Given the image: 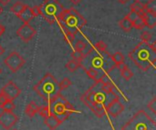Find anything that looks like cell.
Listing matches in <instances>:
<instances>
[{
  "mask_svg": "<svg viewBox=\"0 0 156 130\" xmlns=\"http://www.w3.org/2000/svg\"><path fill=\"white\" fill-rule=\"evenodd\" d=\"M130 59L143 71L154 67L156 62L155 43L141 42L129 53Z\"/></svg>",
  "mask_w": 156,
  "mask_h": 130,
  "instance_id": "1",
  "label": "cell"
},
{
  "mask_svg": "<svg viewBox=\"0 0 156 130\" xmlns=\"http://www.w3.org/2000/svg\"><path fill=\"white\" fill-rule=\"evenodd\" d=\"M95 81L96 83L81 96L80 99L98 118H102L105 115L106 96L112 94H107L104 92L101 89V83L98 80Z\"/></svg>",
  "mask_w": 156,
  "mask_h": 130,
  "instance_id": "2",
  "label": "cell"
},
{
  "mask_svg": "<svg viewBox=\"0 0 156 130\" xmlns=\"http://www.w3.org/2000/svg\"><path fill=\"white\" fill-rule=\"evenodd\" d=\"M33 90L47 102L60 95L61 92L58 88V81L50 73H47L33 87Z\"/></svg>",
  "mask_w": 156,
  "mask_h": 130,
  "instance_id": "3",
  "label": "cell"
},
{
  "mask_svg": "<svg viewBox=\"0 0 156 130\" xmlns=\"http://www.w3.org/2000/svg\"><path fill=\"white\" fill-rule=\"evenodd\" d=\"M57 19H58L61 26H64L70 29L75 35L80 29L87 25V20L73 7L69 9L64 8L59 13Z\"/></svg>",
  "mask_w": 156,
  "mask_h": 130,
  "instance_id": "4",
  "label": "cell"
},
{
  "mask_svg": "<svg viewBox=\"0 0 156 130\" xmlns=\"http://www.w3.org/2000/svg\"><path fill=\"white\" fill-rule=\"evenodd\" d=\"M49 112L54 114L62 123L75 112L72 105L62 95H58L48 102Z\"/></svg>",
  "mask_w": 156,
  "mask_h": 130,
  "instance_id": "5",
  "label": "cell"
},
{
  "mask_svg": "<svg viewBox=\"0 0 156 130\" xmlns=\"http://www.w3.org/2000/svg\"><path fill=\"white\" fill-rule=\"evenodd\" d=\"M122 130H156L155 121L144 110L138 111L123 127Z\"/></svg>",
  "mask_w": 156,
  "mask_h": 130,
  "instance_id": "6",
  "label": "cell"
},
{
  "mask_svg": "<svg viewBox=\"0 0 156 130\" xmlns=\"http://www.w3.org/2000/svg\"><path fill=\"white\" fill-rule=\"evenodd\" d=\"M39 8L40 15L48 24H53L59 13L64 9L61 3L58 0H44L43 4L39 5Z\"/></svg>",
  "mask_w": 156,
  "mask_h": 130,
  "instance_id": "7",
  "label": "cell"
},
{
  "mask_svg": "<svg viewBox=\"0 0 156 130\" xmlns=\"http://www.w3.org/2000/svg\"><path fill=\"white\" fill-rule=\"evenodd\" d=\"M4 63L12 73H16L26 64V60L17 52L13 51L5 58Z\"/></svg>",
  "mask_w": 156,
  "mask_h": 130,
  "instance_id": "8",
  "label": "cell"
},
{
  "mask_svg": "<svg viewBox=\"0 0 156 130\" xmlns=\"http://www.w3.org/2000/svg\"><path fill=\"white\" fill-rule=\"evenodd\" d=\"M18 121V117L13 111L3 110L0 113V126L5 130H10Z\"/></svg>",
  "mask_w": 156,
  "mask_h": 130,
  "instance_id": "9",
  "label": "cell"
},
{
  "mask_svg": "<svg viewBox=\"0 0 156 130\" xmlns=\"http://www.w3.org/2000/svg\"><path fill=\"white\" fill-rule=\"evenodd\" d=\"M0 93L3 94L8 100L13 101L19 97V95L21 94V89L14 81L10 80L1 88Z\"/></svg>",
  "mask_w": 156,
  "mask_h": 130,
  "instance_id": "10",
  "label": "cell"
},
{
  "mask_svg": "<svg viewBox=\"0 0 156 130\" xmlns=\"http://www.w3.org/2000/svg\"><path fill=\"white\" fill-rule=\"evenodd\" d=\"M105 110L106 112L112 118H117L118 116H120L123 110H124V106L122 104V102L120 101L118 96L116 95L114 97V98H112L111 100V102L105 107Z\"/></svg>",
  "mask_w": 156,
  "mask_h": 130,
  "instance_id": "11",
  "label": "cell"
},
{
  "mask_svg": "<svg viewBox=\"0 0 156 130\" xmlns=\"http://www.w3.org/2000/svg\"><path fill=\"white\" fill-rule=\"evenodd\" d=\"M36 29L29 25V23L27 24H23L17 30H16V35L17 36H19V38L24 41L25 43H28L30 40L33 39V37L36 36Z\"/></svg>",
  "mask_w": 156,
  "mask_h": 130,
  "instance_id": "12",
  "label": "cell"
},
{
  "mask_svg": "<svg viewBox=\"0 0 156 130\" xmlns=\"http://www.w3.org/2000/svg\"><path fill=\"white\" fill-rule=\"evenodd\" d=\"M16 16L24 23V24H27L29 23L33 18H34V15L32 14V11H31V7L29 5H26V7L18 14L16 15Z\"/></svg>",
  "mask_w": 156,
  "mask_h": 130,
  "instance_id": "13",
  "label": "cell"
},
{
  "mask_svg": "<svg viewBox=\"0 0 156 130\" xmlns=\"http://www.w3.org/2000/svg\"><path fill=\"white\" fill-rule=\"evenodd\" d=\"M44 123L50 130H55L60 124H62V122L52 113H49V116L45 118Z\"/></svg>",
  "mask_w": 156,
  "mask_h": 130,
  "instance_id": "14",
  "label": "cell"
},
{
  "mask_svg": "<svg viewBox=\"0 0 156 130\" xmlns=\"http://www.w3.org/2000/svg\"><path fill=\"white\" fill-rule=\"evenodd\" d=\"M143 18H144V24H145V26H147L148 28L150 29H153L156 26V15L154 14H152V13H147V12H144L143 15H142Z\"/></svg>",
  "mask_w": 156,
  "mask_h": 130,
  "instance_id": "15",
  "label": "cell"
},
{
  "mask_svg": "<svg viewBox=\"0 0 156 130\" xmlns=\"http://www.w3.org/2000/svg\"><path fill=\"white\" fill-rule=\"evenodd\" d=\"M38 108H39V107L36 104V102L30 101V102L27 105V107H26V108H25V113H26V115H27L28 118H33V117H35V115L37 113Z\"/></svg>",
  "mask_w": 156,
  "mask_h": 130,
  "instance_id": "16",
  "label": "cell"
},
{
  "mask_svg": "<svg viewBox=\"0 0 156 130\" xmlns=\"http://www.w3.org/2000/svg\"><path fill=\"white\" fill-rule=\"evenodd\" d=\"M119 26L120 27L125 31V32H131L132 29L133 28V21L126 15L124 16L122 19H121L119 21Z\"/></svg>",
  "mask_w": 156,
  "mask_h": 130,
  "instance_id": "17",
  "label": "cell"
},
{
  "mask_svg": "<svg viewBox=\"0 0 156 130\" xmlns=\"http://www.w3.org/2000/svg\"><path fill=\"white\" fill-rule=\"evenodd\" d=\"M131 11L132 12H135L137 14H139L140 15H142L144 13V4L139 1V0H135L131 5H130Z\"/></svg>",
  "mask_w": 156,
  "mask_h": 130,
  "instance_id": "18",
  "label": "cell"
},
{
  "mask_svg": "<svg viewBox=\"0 0 156 130\" xmlns=\"http://www.w3.org/2000/svg\"><path fill=\"white\" fill-rule=\"evenodd\" d=\"M103 57L101 56H95L92 57L90 61V67H92L94 69H99V68H103Z\"/></svg>",
  "mask_w": 156,
  "mask_h": 130,
  "instance_id": "19",
  "label": "cell"
},
{
  "mask_svg": "<svg viewBox=\"0 0 156 130\" xmlns=\"http://www.w3.org/2000/svg\"><path fill=\"white\" fill-rule=\"evenodd\" d=\"M144 12L156 15V0H149L145 5H144Z\"/></svg>",
  "mask_w": 156,
  "mask_h": 130,
  "instance_id": "20",
  "label": "cell"
},
{
  "mask_svg": "<svg viewBox=\"0 0 156 130\" xmlns=\"http://www.w3.org/2000/svg\"><path fill=\"white\" fill-rule=\"evenodd\" d=\"M26 5H25L22 1H16V2L10 7V11H11L12 13L16 14V15H18V14L26 7Z\"/></svg>",
  "mask_w": 156,
  "mask_h": 130,
  "instance_id": "21",
  "label": "cell"
},
{
  "mask_svg": "<svg viewBox=\"0 0 156 130\" xmlns=\"http://www.w3.org/2000/svg\"><path fill=\"white\" fill-rule=\"evenodd\" d=\"M62 27H63L64 33H65V36H64L65 41H67L68 43H72L74 38H75V34L70 29H69L68 27H66L64 26H62Z\"/></svg>",
  "mask_w": 156,
  "mask_h": 130,
  "instance_id": "22",
  "label": "cell"
},
{
  "mask_svg": "<svg viewBox=\"0 0 156 130\" xmlns=\"http://www.w3.org/2000/svg\"><path fill=\"white\" fill-rule=\"evenodd\" d=\"M111 58H112V60L115 63V66L124 63V56H123L122 53H121V52H116V53H114L112 56H111Z\"/></svg>",
  "mask_w": 156,
  "mask_h": 130,
  "instance_id": "23",
  "label": "cell"
},
{
  "mask_svg": "<svg viewBox=\"0 0 156 130\" xmlns=\"http://www.w3.org/2000/svg\"><path fill=\"white\" fill-rule=\"evenodd\" d=\"M80 67V63L78 62V61H76V60H73V59L69 60V61L66 64L67 69H68L69 71H70V72H75Z\"/></svg>",
  "mask_w": 156,
  "mask_h": 130,
  "instance_id": "24",
  "label": "cell"
},
{
  "mask_svg": "<svg viewBox=\"0 0 156 130\" xmlns=\"http://www.w3.org/2000/svg\"><path fill=\"white\" fill-rule=\"evenodd\" d=\"M133 27H135V28L138 29V30L144 29V26H145V24H144V21L143 16L141 15V16H139L137 19H135V20L133 22Z\"/></svg>",
  "mask_w": 156,
  "mask_h": 130,
  "instance_id": "25",
  "label": "cell"
},
{
  "mask_svg": "<svg viewBox=\"0 0 156 130\" xmlns=\"http://www.w3.org/2000/svg\"><path fill=\"white\" fill-rule=\"evenodd\" d=\"M70 56H71V58H72L73 60H76V61H78V62H80V63H81V61L83 60V58H84V56H85V55L83 54L82 51H78V50L73 51V52L71 53Z\"/></svg>",
  "mask_w": 156,
  "mask_h": 130,
  "instance_id": "26",
  "label": "cell"
},
{
  "mask_svg": "<svg viewBox=\"0 0 156 130\" xmlns=\"http://www.w3.org/2000/svg\"><path fill=\"white\" fill-rule=\"evenodd\" d=\"M71 85H72L71 80L68 77H65L61 80L60 83H58V88L60 91H62V90H65L66 88H68L69 87H70Z\"/></svg>",
  "mask_w": 156,
  "mask_h": 130,
  "instance_id": "27",
  "label": "cell"
},
{
  "mask_svg": "<svg viewBox=\"0 0 156 130\" xmlns=\"http://www.w3.org/2000/svg\"><path fill=\"white\" fill-rule=\"evenodd\" d=\"M84 70H85V72L87 73V75H88V77L90 78H91L93 80H97L98 79L99 73H98V71L96 69H94L92 67H89V68H84Z\"/></svg>",
  "mask_w": 156,
  "mask_h": 130,
  "instance_id": "28",
  "label": "cell"
},
{
  "mask_svg": "<svg viewBox=\"0 0 156 130\" xmlns=\"http://www.w3.org/2000/svg\"><path fill=\"white\" fill-rule=\"evenodd\" d=\"M121 75H122V77L125 79V80H130L133 77V71L127 67H125L124 69H122V70H121Z\"/></svg>",
  "mask_w": 156,
  "mask_h": 130,
  "instance_id": "29",
  "label": "cell"
},
{
  "mask_svg": "<svg viewBox=\"0 0 156 130\" xmlns=\"http://www.w3.org/2000/svg\"><path fill=\"white\" fill-rule=\"evenodd\" d=\"M37 113H38L42 118H48V117L49 116V113H50V112H49V108H48V106L39 107V108H38Z\"/></svg>",
  "mask_w": 156,
  "mask_h": 130,
  "instance_id": "30",
  "label": "cell"
},
{
  "mask_svg": "<svg viewBox=\"0 0 156 130\" xmlns=\"http://www.w3.org/2000/svg\"><path fill=\"white\" fill-rule=\"evenodd\" d=\"M87 46H88V44L85 41L79 40L74 45V48H75V50H78V51H83L87 48Z\"/></svg>",
  "mask_w": 156,
  "mask_h": 130,
  "instance_id": "31",
  "label": "cell"
},
{
  "mask_svg": "<svg viewBox=\"0 0 156 130\" xmlns=\"http://www.w3.org/2000/svg\"><path fill=\"white\" fill-rule=\"evenodd\" d=\"M94 47H95L97 50H99L100 52H105L106 49H107V44H106L104 41H98V42L95 44Z\"/></svg>",
  "mask_w": 156,
  "mask_h": 130,
  "instance_id": "32",
  "label": "cell"
},
{
  "mask_svg": "<svg viewBox=\"0 0 156 130\" xmlns=\"http://www.w3.org/2000/svg\"><path fill=\"white\" fill-rule=\"evenodd\" d=\"M152 34L149 33L148 31H144L140 36V38L143 42H150L152 40Z\"/></svg>",
  "mask_w": 156,
  "mask_h": 130,
  "instance_id": "33",
  "label": "cell"
},
{
  "mask_svg": "<svg viewBox=\"0 0 156 130\" xmlns=\"http://www.w3.org/2000/svg\"><path fill=\"white\" fill-rule=\"evenodd\" d=\"M16 108V105L14 104V102L12 100H8L5 106L3 107V110H5V111H13L14 109Z\"/></svg>",
  "mask_w": 156,
  "mask_h": 130,
  "instance_id": "34",
  "label": "cell"
},
{
  "mask_svg": "<svg viewBox=\"0 0 156 130\" xmlns=\"http://www.w3.org/2000/svg\"><path fill=\"white\" fill-rule=\"evenodd\" d=\"M147 107H148V108L149 109H151L152 111H153V113L154 114H156V98H154L152 101H150L149 102V104L147 105Z\"/></svg>",
  "mask_w": 156,
  "mask_h": 130,
  "instance_id": "35",
  "label": "cell"
},
{
  "mask_svg": "<svg viewBox=\"0 0 156 130\" xmlns=\"http://www.w3.org/2000/svg\"><path fill=\"white\" fill-rule=\"evenodd\" d=\"M31 11H32V14H33L34 17L40 15V8H39V5H35V6L31 7Z\"/></svg>",
  "mask_w": 156,
  "mask_h": 130,
  "instance_id": "36",
  "label": "cell"
},
{
  "mask_svg": "<svg viewBox=\"0 0 156 130\" xmlns=\"http://www.w3.org/2000/svg\"><path fill=\"white\" fill-rule=\"evenodd\" d=\"M127 16H128V17H129L133 22L135 19H137V18H138L139 16H141V15H140L139 14L135 13V12H132V11H131V12L127 15Z\"/></svg>",
  "mask_w": 156,
  "mask_h": 130,
  "instance_id": "37",
  "label": "cell"
},
{
  "mask_svg": "<svg viewBox=\"0 0 156 130\" xmlns=\"http://www.w3.org/2000/svg\"><path fill=\"white\" fill-rule=\"evenodd\" d=\"M8 101V99L3 95L0 93V108H3V107L5 106V104Z\"/></svg>",
  "mask_w": 156,
  "mask_h": 130,
  "instance_id": "38",
  "label": "cell"
},
{
  "mask_svg": "<svg viewBox=\"0 0 156 130\" xmlns=\"http://www.w3.org/2000/svg\"><path fill=\"white\" fill-rule=\"evenodd\" d=\"M5 27L3 25H1V24H0V36L5 33Z\"/></svg>",
  "mask_w": 156,
  "mask_h": 130,
  "instance_id": "39",
  "label": "cell"
},
{
  "mask_svg": "<svg viewBox=\"0 0 156 130\" xmlns=\"http://www.w3.org/2000/svg\"><path fill=\"white\" fill-rule=\"evenodd\" d=\"M11 0H0V5H6Z\"/></svg>",
  "mask_w": 156,
  "mask_h": 130,
  "instance_id": "40",
  "label": "cell"
},
{
  "mask_svg": "<svg viewBox=\"0 0 156 130\" xmlns=\"http://www.w3.org/2000/svg\"><path fill=\"white\" fill-rule=\"evenodd\" d=\"M73 5H79L82 0H69Z\"/></svg>",
  "mask_w": 156,
  "mask_h": 130,
  "instance_id": "41",
  "label": "cell"
},
{
  "mask_svg": "<svg viewBox=\"0 0 156 130\" xmlns=\"http://www.w3.org/2000/svg\"><path fill=\"white\" fill-rule=\"evenodd\" d=\"M4 53H5V48L0 45V56H1Z\"/></svg>",
  "mask_w": 156,
  "mask_h": 130,
  "instance_id": "42",
  "label": "cell"
},
{
  "mask_svg": "<svg viewBox=\"0 0 156 130\" xmlns=\"http://www.w3.org/2000/svg\"><path fill=\"white\" fill-rule=\"evenodd\" d=\"M128 1H129V0H118V2H119L120 4H122V5H125Z\"/></svg>",
  "mask_w": 156,
  "mask_h": 130,
  "instance_id": "43",
  "label": "cell"
},
{
  "mask_svg": "<svg viewBox=\"0 0 156 130\" xmlns=\"http://www.w3.org/2000/svg\"><path fill=\"white\" fill-rule=\"evenodd\" d=\"M2 12H3V8L1 7V5H0V15L2 14Z\"/></svg>",
  "mask_w": 156,
  "mask_h": 130,
  "instance_id": "44",
  "label": "cell"
},
{
  "mask_svg": "<svg viewBox=\"0 0 156 130\" xmlns=\"http://www.w3.org/2000/svg\"><path fill=\"white\" fill-rule=\"evenodd\" d=\"M1 73H2V69L0 68V75H1Z\"/></svg>",
  "mask_w": 156,
  "mask_h": 130,
  "instance_id": "45",
  "label": "cell"
},
{
  "mask_svg": "<svg viewBox=\"0 0 156 130\" xmlns=\"http://www.w3.org/2000/svg\"><path fill=\"white\" fill-rule=\"evenodd\" d=\"M13 130H17V129H13Z\"/></svg>",
  "mask_w": 156,
  "mask_h": 130,
  "instance_id": "46",
  "label": "cell"
}]
</instances>
